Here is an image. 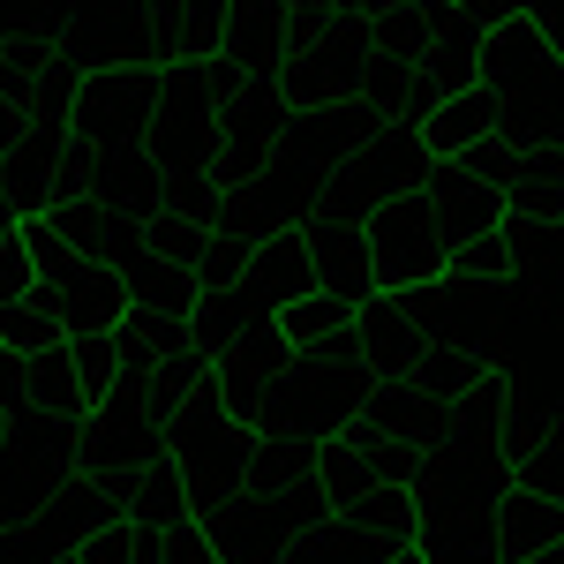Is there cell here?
I'll return each instance as SVG.
<instances>
[{"mask_svg": "<svg viewBox=\"0 0 564 564\" xmlns=\"http://www.w3.org/2000/svg\"><path fill=\"white\" fill-rule=\"evenodd\" d=\"M422 347H430V339L414 332V316H406L399 294H369V302L354 308V354H361L369 377H406Z\"/></svg>", "mask_w": 564, "mask_h": 564, "instance_id": "cell-20", "label": "cell"}, {"mask_svg": "<svg viewBox=\"0 0 564 564\" xmlns=\"http://www.w3.org/2000/svg\"><path fill=\"white\" fill-rule=\"evenodd\" d=\"M15 234H23V249H31V263H39V279H61L68 263H84L68 241H61V226H53L45 212L39 218H15Z\"/></svg>", "mask_w": 564, "mask_h": 564, "instance_id": "cell-46", "label": "cell"}, {"mask_svg": "<svg viewBox=\"0 0 564 564\" xmlns=\"http://www.w3.org/2000/svg\"><path fill=\"white\" fill-rule=\"evenodd\" d=\"M512 481H520V489H542V497H557V505H564V414H550V430L512 459Z\"/></svg>", "mask_w": 564, "mask_h": 564, "instance_id": "cell-39", "label": "cell"}, {"mask_svg": "<svg viewBox=\"0 0 564 564\" xmlns=\"http://www.w3.org/2000/svg\"><path fill=\"white\" fill-rule=\"evenodd\" d=\"M361 68H369V23H332L316 39L286 45L271 84L286 90V106H339L361 90Z\"/></svg>", "mask_w": 564, "mask_h": 564, "instance_id": "cell-11", "label": "cell"}, {"mask_svg": "<svg viewBox=\"0 0 564 564\" xmlns=\"http://www.w3.org/2000/svg\"><path fill=\"white\" fill-rule=\"evenodd\" d=\"M459 15H467L475 31H497V23H520L527 0H459Z\"/></svg>", "mask_w": 564, "mask_h": 564, "instance_id": "cell-48", "label": "cell"}, {"mask_svg": "<svg viewBox=\"0 0 564 564\" xmlns=\"http://www.w3.org/2000/svg\"><path fill=\"white\" fill-rule=\"evenodd\" d=\"M302 481H316V436L257 430V444H249V489H302Z\"/></svg>", "mask_w": 564, "mask_h": 564, "instance_id": "cell-32", "label": "cell"}, {"mask_svg": "<svg viewBox=\"0 0 564 564\" xmlns=\"http://www.w3.org/2000/svg\"><path fill=\"white\" fill-rule=\"evenodd\" d=\"M369 369H361V354L354 347H332V354H294L286 361V377L279 391L263 399V422L257 430H286V436H339L354 430V414H361V399H369Z\"/></svg>", "mask_w": 564, "mask_h": 564, "instance_id": "cell-5", "label": "cell"}, {"mask_svg": "<svg viewBox=\"0 0 564 564\" xmlns=\"http://www.w3.org/2000/svg\"><path fill=\"white\" fill-rule=\"evenodd\" d=\"M452 279H467V286H512V249H505V226H489V234H459L452 241V257H444Z\"/></svg>", "mask_w": 564, "mask_h": 564, "instance_id": "cell-36", "label": "cell"}, {"mask_svg": "<svg viewBox=\"0 0 564 564\" xmlns=\"http://www.w3.org/2000/svg\"><path fill=\"white\" fill-rule=\"evenodd\" d=\"M527 23H534V31L564 53V0H527Z\"/></svg>", "mask_w": 564, "mask_h": 564, "instance_id": "cell-49", "label": "cell"}, {"mask_svg": "<svg viewBox=\"0 0 564 564\" xmlns=\"http://www.w3.org/2000/svg\"><path fill=\"white\" fill-rule=\"evenodd\" d=\"M489 98H497V135L505 143H564V53L534 23H497L481 31V76Z\"/></svg>", "mask_w": 564, "mask_h": 564, "instance_id": "cell-2", "label": "cell"}, {"mask_svg": "<svg viewBox=\"0 0 564 564\" xmlns=\"http://www.w3.org/2000/svg\"><path fill=\"white\" fill-rule=\"evenodd\" d=\"M497 129V98H489V90H444V98H436L430 106V121H422V151H430V159H452V151H467V143H475V135H489Z\"/></svg>", "mask_w": 564, "mask_h": 564, "instance_id": "cell-28", "label": "cell"}, {"mask_svg": "<svg viewBox=\"0 0 564 564\" xmlns=\"http://www.w3.org/2000/svg\"><path fill=\"white\" fill-rule=\"evenodd\" d=\"M39 286V263H31V249H23V234H15V218L0 226V302H23Z\"/></svg>", "mask_w": 564, "mask_h": 564, "instance_id": "cell-47", "label": "cell"}, {"mask_svg": "<svg viewBox=\"0 0 564 564\" xmlns=\"http://www.w3.org/2000/svg\"><path fill=\"white\" fill-rule=\"evenodd\" d=\"M512 459L497 436H436L414 467V550L422 564H497V497Z\"/></svg>", "mask_w": 564, "mask_h": 564, "instance_id": "cell-1", "label": "cell"}, {"mask_svg": "<svg viewBox=\"0 0 564 564\" xmlns=\"http://www.w3.org/2000/svg\"><path fill=\"white\" fill-rule=\"evenodd\" d=\"M45 143H31V135H15V143H0V204H8V218H39L45 204H53V188H45Z\"/></svg>", "mask_w": 564, "mask_h": 564, "instance_id": "cell-33", "label": "cell"}, {"mask_svg": "<svg viewBox=\"0 0 564 564\" xmlns=\"http://www.w3.org/2000/svg\"><path fill=\"white\" fill-rule=\"evenodd\" d=\"M84 196L113 204L121 218H143L166 204V166L143 151V143H121V151H84Z\"/></svg>", "mask_w": 564, "mask_h": 564, "instance_id": "cell-16", "label": "cell"}, {"mask_svg": "<svg viewBox=\"0 0 564 564\" xmlns=\"http://www.w3.org/2000/svg\"><path fill=\"white\" fill-rule=\"evenodd\" d=\"M45 218L61 226V241L84 263H113V271H121V263L143 249V226L121 218L113 204H98V196H61V204H45Z\"/></svg>", "mask_w": 564, "mask_h": 564, "instance_id": "cell-19", "label": "cell"}, {"mask_svg": "<svg viewBox=\"0 0 564 564\" xmlns=\"http://www.w3.org/2000/svg\"><path fill=\"white\" fill-rule=\"evenodd\" d=\"M286 361H294V347L279 339V324H263V332H241L234 347L212 361V391L218 406L241 422V430H257L263 422V399L279 391V377H286Z\"/></svg>", "mask_w": 564, "mask_h": 564, "instance_id": "cell-14", "label": "cell"}, {"mask_svg": "<svg viewBox=\"0 0 564 564\" xmlns=\"http://www.w3.org/2000/svg\"><path fill=\"white\" fill-rule=\"evenodd\" d=\"M143 249H151L159 263H174V271H188V263L204 257V218L166 212V204H159V212L143 218Z\"/></svg>", "mask_w": 564, "mask_h": 564, "instance_id": "cell-38", "label": "cell"}, {"mask_svg": "<svg viewBox=\"0 0 564 564\" xmlns=\"http://www.w3.org/2000/svg\"><path fill=\"white\" fill-rule=\"evenodd\" d=\"M324 512H332V497H324L316 481H302V489H249V481H241V497L218 505L212 520H204V534H212L218 564H279L286 542H294L308 520H324Z\"/></svg>", "mask_w": 564, "mask_h": 564, "instance_id": "cell-6", "label": "cell"}, {"mask_svg": "<svg viewBox=\"0 0 564 564\" xmlns=\"http://www.w3.org/2000/svg\"><path fill=\"white\" fill-rule=\"evenodd\" d=\"M361 241H369L377 294H406V286L436 279V271H444V257H452V241H444V226H436V212H430V196H422V188L384 196L377 212L361 218Z\"/></svg>", "mask_w": 564, "mask_h": 564, "instance_id": "cell-8", "label": "cell"}, {"mask_svg": "<svg viewBox=\"0 0 564 564\" xmlns=\"http://www.w3.org/2000/svg\"><path fill=\"white\" fill-rule=\"evenodd\" d=\"M557 542H564V505L557 497L505 481V497H497V564H520V557H534V550H557Z\"/></svg>", "mask_w": 564, "mask_h": 564, "instance_id": "cell-23", "label": "cell"}, {"mask_svg": "<svg viewBox=\"0 0 564 564\" xmlns=\"http://www.w3.org/2000/svg\"><path fill=\"white\" fill-rule=\"evenodd\" d=\"M121 512L129 520H151V527H174V520H196L188 512V489H181V467L174 452H159V459H143L129 481H121Z\"/></svg>", "mask_w": 564, "mask_h": 564, "instance_id": "cell-30", "label": "cell"}, {"mask_svg": "<svg viewBox=\"0 0 564 564\" xmlns=\"http://www.w3.org/2000/svg\"><path fill=\"white\" fill-rule=\"evenodd\" d=\"M505 218H564V143H527L512 181H505Z\"/></svg>", "mask_w": 564, "mask_h": 564, "instance_id": "cell-25", "label": "cell"}, {"mask_svg": "<svg viewBox=\"0 0 564 564\" xmlns=\"http://www.w3.org/2000/svg\"><path fill=\"white\" fill-rule=\"evenodd\" d=\"M249 279H257V286H263L279 308L294 302V294H308V286H316V257H308V234H302V226L263 234L257 257H249Z\"/></svg>", "mask_w": 564, "mask_h": 564, "instance_id": "cell-29", "label": "cell"}, {"mask_svg": "<svg viewBox=\"0 0 564 564\" xmlns=\"http://www.w3.org/2000/svg\"><path fill=\"white\" fill-rule=\"evenodd\" d=\"M279 339L294 354H332V347H354V302L339 294H324V286H308L294 302L279 308Z\"/></svg>", "mask_w": 564, "mask_h": 564, "instance_id": "cell-27", "label": "cell"}, {"mask_svg": "<svg viewBox=\"0 0 564 564\" xmlns=\"http://www.w3.org/2000/svg\"><path fill=\"white\" fill-rule=\"evenodd\" d=\"M308 257H316V286L339 294V302H369L377 294V271H369V241H361V218H308Z\"/></svg>", "mask_w": 564, "mask_h": 564, "instance_id": "cell-18", "label": "cell"}, {"mask_svg": "<svg viewBox=\"0 0 564 564\" xmlns=\"http://www.w3.org/2000/svg\"><path fill=\"white\" fill-rule=\"evenodd\" d=\"M143 151L166 174H188V166H212L218 159V90L204 84V61L151 68V129H143Z\"/></svg>", "mask_w": 564, "mask_h": 564, "instance_id": "cell-7", "label": "cell"}, {"mask_svg": "<svg viewBox=\"0 0 564 564\" xmlns=\"http://www.w3.org/2000/svg\"><path fill=\"white\" fill-rule=\"evenodd\" d=\"M286 113L294 106H286V90L271 84V76H249V84L218 106V159H212L218 188H241L249 174H263V159L286 135Z\"/></svg>", "mask_w": 564, "mask_h": 564, "instance_id": "cell-12", "label": "cell"}, {"mask_svg": "<svg viewBox=\"0 0 564 564\" xmlns=\"http://www.w3.org/2000/svg\"><path fill=\"white\" fill-rule=\"evenodd\" d=\"M520 564H564V542L557 550H534V557H520Z\"/></svg>", "mask_w": 564, "mask_h": 564, "instance_id": "cell-50", "label": "cell"}, {"mask_svg": "<svg viewBox=\"0 0 564 564\" xmlns=\"http://www.w3.org/2000/svg\"><path fill=\"white\" fill-rule=\"evenodd\" d=\"M384 564H422V550H414V542H406V550H391Z\"/></svg>", "mask_w": 564, "mask_h": 564, "instance_id": "cell-51", "label": "cell"}, {"mask_svg": "<svg viewBox=\"0 0 564 564\" xmlns=\"http://www.w3.org/2000/svg\"><path fill=\"white\" fill-rule=\"evenodd\" d=\"M354 452H361V467H369V481H414V467H422V436H354Z\"/></svg>", "mask_w": 564, "mask_h": 564, "instance_id": "cell-42", "label": "cell"}, {"mask_svg": "<svg viewBox=\"0 0 564 564\" xmlns=\"http://www.w3.org/2000/svg\"><path fill=\"white\" fill-rule=\"evenodd\" d=\"M339 512L354 527H369L377 542H414V489L406 481H369V489H354Z\"/></svg>", "mask_w": 564, "mask_h": 564, "instance_id": "cell-34", "label": "cell"}, {"mask_svg": "<svg viewBox=\"0 0 564 564\" xmlns=\"http://www.w3.org/2000/svg\"><path fill=\"white\" fill-rule=\"evenodd\" d=\"M422 174H430L422 129H399V121H384L369 143H354L347 159L324 174V218H369L384 196L414 188Z\"/></svg>", "mask_w": 564, "mask_h": 564, "instance_id": "cell-9", "label": "cell"}, {"mask_svg": "<svg viewBox=\"0 0 564 564\" xmlns=\"http://www.w3.org/2000/svg\"><path fill=\"white\" fill-rule=\"evenodd\" d=\"M143 129H151V68H143V61H106V68H84V76H76L68 135H76L84 151L143 143Z\"/></svg>", "mask_w": 564, "mask_h": 564, "instance_id": "cell-10", "label": "cell"}, {"mask_svg": "<svg viewBox=\"0 0 564 564\" xmlns=\"http://www.w3.org/2000/svg\"><path fill=\"white\" fill-rule=\"evenodd\" d=\"M505 406H512V369H505L497 354H481V369L459 384V399H452V436H497Z\"/></svg>", "mask_w": 564, "mask_h": 564, "instance_id": "cell-31", "label": "cell"}, {"mask_svg": "<svg viewBox=\"0 0 564 564\" xmlns=\"http://www.w3.org/2000/svg\"><path fill=\"white\" fill-rule=\"evenodd\" d=\"M68 557H76V564H135V520H121V512H113V520H98Z\"/></svg>", "mask_w": 564, "mask_h": 564, "instance_id": "cell-45", "label": "cell"}, {"mask_svg": "<svg viewBox=\"0 0 564 564\" xmlns=\"http://www.w3.org/2000/svg\"><path fill=\"white\" fill-rule=\"evenodd\" d=\"M249 257H257V234H212V226H204V257L188 263V286H196V294L234 286V279L249 271Z\"/></svg>", "mask_w": 564, "mask_h": 564, "instance_id": "cell-37", "label": "cell"}, {"mask_svg": "<svg viewBox=\"0 0 564 564\" xmlns=\"http://www.w3.org/2000/svg\"><path fill=\"white\" fill-rule=\"evenodd\" d=\"M414 188L430 196V212H436V226H444V241L505 226V196H497V188H481L475 174H459V159H430V174L414 181Z\"/></svg>", "mask_w": 564, "mask_h": 564, "instance_id": "cell-21", "label": "cell"}, {"mask_svg": "<svg viewBox=\"0 0 564 564\" xmlns=\"http://www.w3.org/2000/svg\"><path fill=\"white\" fill-rule=\"evenodd\" d=\"M68 361H76V377H84L90 406H98V399L113 391V377H121V369H113V332H76V339H68Z\"/></svg>", "mask_w": 564, "mask_h": 564, "instance_id": "cell-44", "label": "cell"}, {"mask_svg": "<svg viewBox=\"0 0 564 564\" xmlns=\"http://www.w3.org/2000/svg\"><path fill=\"white\" fill-rule=\"evenodd\" d=\"M39 302L53 308V324L76 339V332H113L129 316V286L113 263H68L61 279H39Z\"/></svg>", "mask_w": 564, "mask_h": 564, "instance_id": "cell-15", "label": "cell"}, {"mask_svg": "<svg viewBox=\"0 0 564 564\" xmlns=\"http://www.w3.org/2000/svg\"><path fill=\"white\" fill-rule=\"evenodd\" d=\"M369 53L391 61V68H422V53H430L422 0H414V8H384V15H369Z\"/></svg>", "mask_w": 564, "mask_h": 564, "instance_id": "cell-35", "label": "cell"}, {"mask_svg": "<svg viewBox=\"0 0 564 564\" xmlns=\"http://www.w3.org/2000/svg\"><path fill=\"white\" fill-rule=\"evenodd\" d=\"M234 196H241V226H249V234L263 241V234L308 226V218L324 212V166L279 143V151L263 159V174H249L241 188H234Z\"/></svg>", "mask_w": 564, "mask_h": 564, "instance_id": "cell-13", "label": "cell"}, {"mask_svg": "<svg viewBox=\"0 0 564 564\" xmlns=\"http://www.w3.org/2000/svg\"><path fill=\"white\" fill-rule=\"evenodd\" d=\"M422 23H430V53H422L430 84L436 90H475V76H481V31L459 15V0H422Z\"/></svg>", "mask_w": 564, "mask_h": 564, "instance_id": "cell-22", "label": "cell"}, {"mask_svg": "<svg viewBox=\"0 0 564 564\" xmlns=\"http://www.w3.org/2000/svg\"><path fill=\"white\" fill-rule=\"evenodd\" d=\"M316 489L332 497V512L347 505L354 489H369V467H361V452H354V436H347V430L316 444Z\"/></svg>", "mask_w": 564, "mask_h": 564, "instance_id": "cell-41", "label": "cell"}, {"mask_svg": "<svg viewBox=\"0 0 564 564\" xmlns=\"http://www.w3.org/2000/svg\"><path fill=\"white\" fill-rule=\"evenodd\" d=\"M249 444H257V430H241V422L218 406L212 377H204L196 391H181L166 452H174L181 489H188V512H196V520H212L218 505L241 497V481H249Z\"/></svg>", "mask_w": 564, "mask_h": 564, "instance_id": "cell-4", "label": "cell"}, {"mask_svg": "<svg viewBox=\"0 0 564 564\" xmlns=\"http://www.w3.org/2000/svg\"><path fill=\"white\" fill-rule=\"evenodd\" d=\"M391 550H406V542H377V534L354 527L347 512H324V520H308L302 534L286 542L279 564H384Z\"/></svg>", "mask_w": 564, "mask_h": 564, "instance_id": "cell-24", "label": "cell"}, {"mask_svg": "<svg viewBox=\"0 0 564 564\" xmlns=\"http://www.w3.org/2000/svg\"><path fill=\"white\" fill-rule=\"evenodd\" d=\"M174 406H181V399L159 384V377H151V384L113 377V391H106L84 422H76V475L121 497V481H129L143 459H159V452H166Z\"/></svg>", "mask_w": 564, "mask_h": 564, "instance_id": "cell-3", "label": "cell"}, {"mask_svg": "<svg viewBox=\"0 0 564 564\" xmlns=\"http://www.w3.org/2000/svg\"><path fill=\"white\" fill-rule=\"evenodd\" d=\"M23 391H31V406H39L45 422H68V430H76L90 414V391H84V377H76V361H68V339L23 354Z\"/></svg>", "mask_w": 564, "mask_h": 564, "instance_id": "cell-26", "label": "cell"}, {"mask_svg": "<svg viewBox=\"0 0 564 564\" xmlns=\"http://www.w3.org/2000/svg\"><path fill=\"white\" fill-rule=\"evenodd\" d=\"M452 159H459V174H475L481 188L505 196V181H512V166H520V143H505V135L489 129V135H475L467 151H452Z\"/></svg>", "mask_w": 564, "mask_h": 564, "instance_id": "cell-43", "label": "cell"}, {"mask_svg": "<svg viewBox=\"0 0 564 564\" xmlns=\"http://www.w3.org/2000/svg\"><path fill=\"white\" fill-rule=\"evenodd\" d=\"M218 61L241 76H279L286 61V0H226L218 8Z\"/></svg>", "mask_w": 564, "mask_h": 564, "instance_id": "cell-17", "label": "cell"}, {"mask_svg": "<svg viewBox=\"0 0 564 564\" xmlns=\"http://www.w3.org/2000/svg\"><path fill=\"white\" fill-rule=\"evenodd\" d=\"M53 339H68V332L53 324V308L39 302V286H31L23 302H0V347L8 354H39V347H53Z\"/></svg>", "mask_w": 564, "mask_h": 564, "instance_id": "cell-40", "label": "cell"}]
</instances>
